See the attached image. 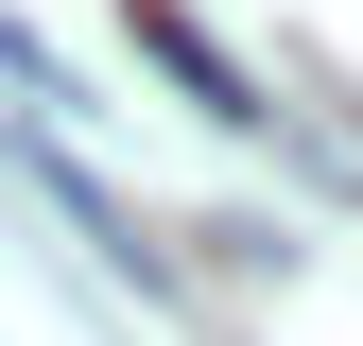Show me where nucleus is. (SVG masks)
<instances>
[{
  "label": "nucleus",
  "mask_w": 363,
  "mask_h": 346,
  "mask_svg": "<svg viewBox=\"0 0 363 346\" xmlns=\"http://www.w3.org/2000/svg\"><path fill=\"white\" fill-rule=\"evenodd\" d=\"M121 18H139V52H156L173 86H191V104H208V121H277V104H259V69H242V52H225V35L191 18V0H121Z\"/></svg>",
  "instance_id": "obj_1"
}]
</instances>
